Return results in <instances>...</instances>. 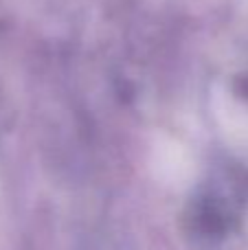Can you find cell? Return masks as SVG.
Masks as SVG:
<instances>
[{"mask_svg":"<svg viewBox=\"0 0 248 250\" xmlns=\"http://www.w3.org/2000/svg\"><path fill=\"white\" fill-rule=\"evenodd\" d=\"M224 117V132H227L228 141L240 149L242 154H248V112L244 110H227Z\"/></svg>","mask_w":248,"mask_h":250,"instance_id":"2","label":"cell"},{"mask_svg":"<svg viewBox=\"0 0 248 250\" xmlns=\"http://www.w3.org/2000/svg\"><path fill=\"white\" fill-rule=\"evenodd\" d=\"M152 167L156 176L167 185H185L191 178V158L183 145L174 141H161L154 147Z\"/></svg>","mask_w":248,"mask_h":250,"instance_id":"1","label":"cell"}]
</instances>
